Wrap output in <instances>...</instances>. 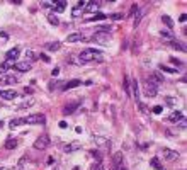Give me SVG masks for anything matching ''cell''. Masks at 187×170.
<instances>
[{
    "instance_id": "6da1fadb",
    "label": "cell",
    "mask_w": 187,
    "mask_h": 170,
    "mask_svg": "<svg viewBox=\"0 0 187 170\" xmlns=\"http://www.w3.org/2000/svg\"><path fill=\"white\" fill-rule=\"evenodd\" d=\"M80 60H82L83 63H87V61H102L104 60V56H102V53H100L99 49H83L82 53H80Z\"/></svg>"
},
{
    "instance_id": "7a4b0ae2",
    "label": "cell",
    "mask_w": 187,
    "mask_h": 170,
    "mask_svg": "<svg viewBox=\"0 0 187 170\" xmlns=\"http://www.w3.org/2000/svg\"><path fill=\"white\" fill-rule=\"evenodd\" d=\"M156 92H158L156 90V84L153 80H148V78L143 80V94H145L146 97H155Z\"/></svg>"
},
{
    "instance_id": "3957f363",
    "label": "cell",
    "mask_w": 187,
    "mask_h": 170,
    "mask_svg": "<svg viewBox=\"0 0 187 170\" xmlns=\"http://www.w3.org/2000/svg\"><path fill=\"white\" fill-rule=\"evenodd\" d=\"M112 170H128L123 153H114V157H112Z\"/></svg>"
},
{
    "instance_id": "277c9868",
    "label": "cell",
    "mask_w": 187,
    "mask_h": 170,
    "mask_svg": "<svg viewBox=\"0 0 187 170\" xmlns=\"http://www.w3.org/2000/svg\"><path fill=\"white\" fill-rule=\"evenodd\" d=\"M49 145H51V139H49V136L44 133V134H41V136L36 139V143H34V148H36V150H46Z\"/></svg>"
},
{
    "instance_id": "5b68a950",
    "label": "cell",
    "mask_w": 187,
    "mask_h": 170,
    "mask_svg": "<svg viewBox=\"0 0 187 170\" xmlns=\"http://www.w3.org/2000/svg\"><path fill=\"white\" fill-rule=\"evenodd\" d=\"M26 124H44L46 122V116L44 114H31V116L24 117Z\"/></svg>"
},
{
    "instance_id": "8992f818",
    "label": "cell",
    "mask_w": 187,
    "mask_h": 170,
    "mask_svg": "<svg viewBox=\"0 0 187 170\" xmlns=\"http://www.w3.org/2000/svg\"><path fill=\"white\" fill-rule=\"evenodd\" d=\"M87 5H88V2H85V0H83V2H78V4H77V7H73L72 16H73V17H80V16L83 14V12H85Z\"/></svg>"
},
{
    "instance_id": "52a82bcc",
    "label": "cell",
    "mask_w": 187,
    "mask_h": 170,
    "mask_svg": "<svg viewBox=\"0 0 187 170\" xmlns=\"http://www.w3.org/2000/svg\"><path fill=\"white\" fill-rule=\"evenodd\" d=\"M19 82V77L16 75H0V84L2 85H14Z\"/></svg>"
},
{
    "instance_id": "ba28073f",
    "label": "cell",
    "mask_w": 187,
    "mask_h": 170,
    "mask_svg": "<svg viewBox=\"0 0 187 170\" xmlns=\"http://www.w3.org/2000/svg\"><path fill=\"white\" fill-rule=\"evenodd\" d=\"M14 68L17 70V72H21V73H24V72H29V70L32 68V65L29 63V61H17V63H14Z\"/></svg>"
},
{
    "instance_id": "9c48e42d",
    "label": "cell",
    "mask_w": 187,
    "mask_h": 170,
    "mask_svg": "<svg viewBox=\"0 0 187 170\" xmlns=\"http://www.w3.org/2000/svg\"><path fill=\"white\" fill-rule=\"evenodd\" d=\"M19 54H21V49H19V48H12V49L7 51L5 58H7V61H12V63H14V61L19 58Z\"/></svg>"
},
{
    "instance_id": "30bf717a",
    "label": "cell",
    "mask_w": 187,
    "mask_h": 170,
    "mask_svg": "<svg viewBox=\"0 0 187 170\" xmlns=\"http://www.w3.org/2000/svg\"><path fill=\"white\" fill-rule=\"evenodd\" d=\"M82 148V143H78V141H72V143H68L63 146V151H67V153H72V151H77V150Z\"/></svg>"
},
{
    "instance_id": "8fae6325",
    "label": "cell",
    "mask_w": 187,
    "mask_h": 170,
    "mask_svg": "<svg viewBox=\"0 0 187 170\" xmlns=\"http://www.w3.org/2000/svg\"><path fill=\"white\" fill-rule=\"evenodd\" d=\"M162 153H163V157H165L167 160H170V162H174V160H177L179 157H180L177 151H174V150H168V148H163V150H162Z\"/></svg>"
},
{
    "instance_id": "7c38bea8",
    "label": "cell",
    "mask_w": 187,
    "mask_h": 170,
    "mask_svg": "<svg viewBox=\"0 0 187 170\" xmlns=\"http://www.w3.org/2000/svg\"><path fill=\"white\" fill-rule=\"evenodd\" d=\"M88 37H85L83 34H80V32H75V34H70V36L67 37V42H78V41H87Z\"/></svg>"
},
{
    "instance_id": "4fadbf2b",
    "label": "cell",
    "mask_w": 187,
    "mask_h": 170,
    "mask_svg": "<svg viewBox=\"0 0 187 170\" xmlns=\"http://www.w3.org/2000/svg\"><path fill=\"white\" fill-rule=\"evenodd\" d=\"M0 97L5 99V101H14L17 97V92L16 90H0Z\"/></svg>"
},
{
    "instance_id": "5bb4252c",
    "label": "cell",
    "mask_w": 187,
    "mask_h": 170,
    "mask_svg": "<svg viewBox=\"0 0 187 170\" xmlns=\"http://www.w3.org/2000/svg\"><path fill=\"white\" fill-rule=\"evenodd\" d=\"M109 32H99L97 31V34L92 37V39H95V41H99V42H105V41H109Z\"/></svg>"
},
{
    "instance_id": "9a60e30c",
    "label": "cell",
    "mask_w": 187,
    "mask_h": 170,
    "mask_svg": "<svg viewBox=\"0 0 187 170\" xmlns=\"http://www.w3.org/2000/svg\"><path fill=\"white\" fill-rule=\"evenodd\" d=\"M82 84V82H80V80H70V82H65V84H63V90H70V89H75V87H78V85Z\"/></svg>"
},
{
    "instance_id": "2e32d148",
    "label": "cell",
    "mask_w": 187,
    "mask_h": 170,
    "mask_svg": "<svg viewBox=\"0 0 187 170\" xmlns=\"http://www.w3.org/2000/svg\"><path fill=\"white\" fill-rule=\"evenodd\" d=\"M167 119H168V121L170 122H179V121H182V119H184V114H182L180 111H177V112H172L170 116L167 117Z\"/></svg>"
},
{
    "instance_id": "e0dca14e",
    "label": "cell",
    "mask_w": 187,
    "mask_h": 170,
    "mask_svg": "<svg viewBox=\"0 0 187 170\" xmlns=\"http://www.w3.org/2000/svg\"><path fill=\"white\" fill-rule=\"evenodd\" d=\"M143 16H145V9H138V12H136V16H135V21H133V26H135V27L140 26Z\"/></svg>"
},
{
    "instance_id": "ac0fdd59",
    "label": "cell",
    "mask_w": 187,
    "mask_h": 170,
    "mask_svg": "<svg viewBox=\"0 0 187 170\" xmlns=\"http://www.w3.org/2000/svg\"><path fill=\"white\" fill-rule=\"evenodd\" d=\"M65 7H67V2H63V0H58V2H53V10L56 12H63L65 10Z\"/></svg>"
},
{
    "instance_id": "d6986e66",
    "label": "cell",
    "mask_w": 187,
    "mask_h": 170,
    "mask_svg": "<svg viewBox=\"0 0 187 170\" xmlns=\"http://www.w3.org/2000/svg\"><path fill=\"white\" fill-rule=\"evenodd\" d=\"M14 66V63L12 61H4V63H0V75H5L9 70Z\"/></svg>"
},
{
    "instance_id": "ffe728a7",
    "label": "cell",
    "mask_w": 187,
    "mask_h": 170,
    "mask_svg": "<svg viewBox=\"0 0 187 170\" xmlns=\"http://www.w3.org/2000/svg\"><path fill=\"white\" fill-rule=\"evenodd\" d=\"M21 124H26V121H24V117H16V119H12V121L9 122V128H10V129H14V128L21 126Z\"/></svg>"
},
{
    "instance_id": "44dd1931",
    "label": "cell",
    "mask_w": 187,
    "mask_h": 170,
    "mask_svg": "<svg viewBox=\"0 0 187 170\" xmlns=\"http://www.w3.org/2000/svg\"><path fill=\"white\" fill-rule=\"evenodd\" d=\"M44 48L48 49V51H58V49L61 48V42L60 41H55V42H48Z\"/></svg>"
},
{
    "instance_id": "7402d4cb",
    "label": "cell",
    "mask_w": 187,
    "mask_h": 170,
    "mask_svg": "<svg viewBox=\"0 0 187 170\" xmlns=\"http://www.w3.org/2000/svg\"><path fill=\"white\" fill-rule=\"evenodd\" d=\"M129 89H133V94H135L136 104H138V102H141V101H140V89H138V82H136V80H133V85H131Z\"/></svg>"
},
{
    "instance_id": "603a6c76",
    "label": "cell",
    "mask_w": 187,
    "mask_h": 170,
    "mask_svg": "<svg viewBox=\"0 0 187 170\" xmlns=\"http://www.w3.org/2000/svg\"><path fill=\"white\" fill-rule=\"evenodd\" d=\"M150 165L153 167V169H156V170H165V169H163V165L160 163V160H158V157H153V158L150 160Z\"/></svg>"
},
{
    "instance_id": "cb8c5ba5",
    "label": "cell",
    "mask_w": 187,
    "mask_h": 170,
    "mask_svg": "<svg viewBox=\"0 0 187 170\" xmlns=\"http://www.w3.org/2000/svg\"><path fill=\"white\" fill-rule=\"evenodd\" d=\"M80 106V102H73V104H70V106H67V107H63V114H72L77 107Z\"/></svg>"
},
{
    "instance_id": "d4e9b609",
    "label": "cell",
    "mask_w": 187,
    "mask_h": 170,
    "mask_svg": "<svg viewBox=\"0 0 187 170\" xmlns=\"http://www.w3.org/2000/svg\"><path fill=\"white\" fill-rule=\"evenodd\" d=\"M94 141H99V145H104L107 148H111V139H105V138H100V136H92Z\"/></svg>"
},
{
    "instance_id": "484cf974",
    "label": "cell",
    "mask_w": 187,
    "mask_h": 170,
    "mask_svg": "<svg viewBox=\"0 0 187 170\" xmlns=\"http://www.w3.org/2000/svg\"><path fill=\"white\" fill-rule=\"evenodd\" d=\"M4 146H5V150H14V148L17 146V139H16V138H14V139L9 138V139L5 141V145H4Z\"/></svg>"
},
{
    "instance_id": "4316f807",
    "label": "cell",
    "mask_w": 187,
    "mask_h": 170,
    "mask_svg": "<svg viewBox=\"0 0 187 170\" xmlns=\"http://www.w3.org/2000/svg\"><path fill=\"white\" fill-rule=\"evenodd\" d=\"M104 19H107V16L105 14H95L94 17H90V19H87V22H95V21H104Z\"/></svg>"
},
{
    "instance_id": "83f0119b",
    "label": "cell",
    "mask_w": 187,
    "mask_h": 170,
    "mask_svg": "<svg viewBox=\"0 0 187 170\" xmlns=\"http://www.w3.org/2000/svg\"><path fill=\"white\" fill-rule=\"evenodd\" d=\"M160 36L163 37V39H168V41H175V36H174L170 31H162Z\"/></svg>"
},
{
    "instance_id": "f1b7e54d",
    "label": "cell",
    "mask_w": 187,
    "mask_h": 170,
    "mask_svg": "<svg viewBox=\"0 0 187 170\" xmlns=\"http://www.w3.org/2000/svg\"><path fill=\"white\" fill-rule=\"evenodd\" d=\"M158 68L162 70V72H167V73H177V68H170V66H167V65H158Z\"/></svg>"
},
{
    "instance_id": "f546056e",
    "label": "cell",
    "mask_w": 187,
    "mask_h": 170,
    "mask_svg": "<svg viewBox=\"0 0 187 170\" xmlns=\"http://www.w3.org/2000/svg\"><path fill=\"white\" fill-rule=\"evenodd\" d=\"M165 102H167V106H168V107H175V106H177V102H179V101H177L175 97H167V99H165Z\"/></svg>"
},
{
    "instance_id": "4dcf8cb0",
    "label": "cell",
    "mask_w": 187,
    "mask_h": 170,
    "mask_svg": "<svg viewBox=\"0 0 187 170\" xmlns=\"http://www.w3.org/2000/svg\"><path fill=\"white\" fill-rule=\"evenodd\" d=\"M97 7H99V2H88V5H87V9H85V10L94 12V10H97Z\"/></svg>"
},
{
    "instance_id": "1f68e13d",
    "label": "cell",
    "mask_w": 187,
    "mask_h": 170,
    "mask_svg": "<svg viewBox=\"0 0 187 170\" xmlns=\"http://www.w3.org/2000/svg\"><path fill=\"white\" fill-rule=\"evenodd\" d=\"M48 21H49V24H53V26H58V24H60V19H58L56 16H53V14L48 16Z\"/></svg>"
},
{
    "instance_id": "d6a6232c",
    "label": "cell",
    "mask_w": 187,
    "mask_h": 170,
    "mask_svg": "<svg viewBox=\"0 0 187 170\" xmlns=\"http://www.w3.org/2000/svg\"><path fill=\"white\" fill-rule=\"evenodd\" d=\"M162 21L165 22V26H167V27H170V29L174 27V21H172L168 16H163V17H162Z\"/></svg>"
},
{
    "instance_id": "836d02e7",
    "label": "cell",
    "mask_w": 187,
    "mask_h": 170,
    "mask_svg": "<svg viewBox=\"0 0 187 170\" xmlns=\"http://www.w3.org/2000/svg\"><path fill=\"white\" fill-rule=\"evenodd\" d=\"M90 155L94 157V160H97V163H100V160H102V157H100V151H95V150H92V151H90Z\"/></svg>"
},
{
    "instance_id": "e575fe53",
    "label": "cell",
    "mask_w": 187,
    "mask_h": 170,
    "mask_svg": "<svg viewBox=\"0 0 187 170\" xmlns=\"http://www.w3.org/2000/svg\"><path fill=\"white\" fill-rule=\"evenodd\" d=\"M138 107H140V111L143 112V114H146V116L150 114V111L146 109V106H145V104H143V102H138Z\"/></svg>"
},
{
    "instance_id": "d590c367",
    "label": "cell",
    "mask_w": 187,
    "mask_h": 170,
    "mask_svg": "<svg viewBox=\"0 0 187 170\" xmlns=\"http://www.w3.org/2000/svg\"><path fill=\"white\" fill-rule=\"evenodd\" d=\"M172 46H174L175 49H179V51H186V48L182 46L180 42H177V41H172Z\"/></svg>"
},
{
    "instance_id": "8d00e7d4",
    "label": "cell",
    "mask_w": 187,
    "mask_h": 170,
    "mask_svg": "<svg viewBox=\"0 0 187 170\" xmlns=\"http://www.w3.org/2000/svg\"><path fill=\"white\" fill-rule=\"evenodd\" d=\"M32 104H34V101H27V102H22V104H19V109H26V107H31Z\"/></svg>"
},
{
    "instance_id": "74e56055",
    "label": "cell",
    "mask_w": 187,
    "mask_h": 170,
    "mask_svg": "<svg viewBox=\"0 0 187 170\" xmlns=\"http://www.w3.org/2000/svg\"><path fill=\"white\" fill-rule=\"evenodd\" d=\"M26 58H27V60H36L37 54H34L32 51H29V49H27V51H26Z\"/></svg>"
},
{
    "instance_id": "f35d334b",
    "label": "cell",
    "mask_w": 187,
    "mask_h": 170,
    "mask_svg": "<svg viewBox=\"0 0 187 170\" xmlns=\"http://www.w3.org/2000/svg\"><path fill=\"white\" fill-rule=\"evenodd\" d=\"M109 19L111 21H119V19H123V14H111Z\"/></svg>"
},
{
    "instance_id": "ab89813d",
    "label": "cell",
    "mask_w": 187,
    "mask_h": 170,
    "mask_svg": "<svg viewBox=\"0 0 187 170\" xmlns=\"http://www.w3.org/2000/svg\"><path fill=\"white\" fill-rule=\"evenodd\" d=\"M124 92L129 95V80H128V77H124Z\"/></svg>"
},
{
    "instance_id": "60d3db41",
    "label": "cell",
    "mask_w": 187,
    "mask_h": 170,
    "mask_svg": "<svg viewBox=\"0 0 187 170\" xmlns=\"http://www.w3.org/2000/svg\"><path fill=\"white\" fill-rule=\"evenodd\" d=\"M153 80H155V82H163V77H162L158 72H155V73H153Z\"/></svg>"
},
{
    "instance_id": "b9f144b4",
    "label": "cell",
    "mask_w": 187,
    "mask_h": 170,
    "mask_svg": "<svg viewBox=\"0 0 187 170\" xmlns=\"http://www.w3.org/2000/svg\"><path fill=\"white\" fill-rule=\"evenodd\" d=\"M138 9H140V5H136V4H133V5H131V16H133V14H136V12H138Z\"/></svg>"
},
{
    "instance_id": "7bdbcfd3",
    "label": "cell",
    "mask_w": 187,
    "mask_h": 170,
    "mask_svg": "<svg viewBox=\"0 0 187 170\" xmlns=\"http://www.w3.org/2000/svg\"><path fill=\"white\" fill-rule=\"evenodd\" d=\"M170 61H172L174 65H175V66H182V61H180V60H177V58H170Z\"/></svg>"
},
{
    "instance_id": "ee69618b",
    "label": "cell",
    "mask_w": 187,
    "mask_h": 170,
    "mask_svg": "<svg viewBox=\"0 0 187 170\" xmlns=\"http://www.w3.org/2000/svg\"><path fill=\"white\" fill-rule=\"evenodd\" d=\"M39 58L43 60V61H46V63H49V56H48V54H44V53H41L39 54Z\"/></svg>"
},
{
    "instance_id": "f6af8a7d",
    "label": "cell",
    "mask_w": 187,
    "mask_h": 170,
    "mask_svg": "<svg viewBox=\"0 0 187 170\" xmlns=\"http://www.w3.org/2000/svg\"><path fill=\"white\" fill-rule=\"evenodd\" d=\"M162 111H163L162 106H155V107H153V112H155V114H162Z\"/></svg>"
},
{
    "instance_id": "bcb514c9",
    "label": "cell",
    "mask_w": 187,
    "mask_h": 170,
    "mask_svg": "<svg viewBox=\"0 0 187 170\" xmlns=\"http://www.w3.org/2000/svg\"><path fill=\"white\" fill-rule=\"evenodd\" d=\"M92 170H104V165H102V163H95Z\"/></svg>"
},
{
    "instance_id": "7dc6e473",
    "label": "cell",
    "mask_w": 187,
    "mask_h": 170,
    "mask_svg": "<svg viewBox=\"0 0 187 170\" xmlns=\"http://www.w3.org/2000/svg\"><path fill=\"white\" fill-rule=\"evenodd\" d=\"M58 73H60V68H55V70L51 72V75H53V77H58Z\"/></svg>"
},
{
    "instance_id": "c3c4849f",
    "label": "cell",
    "mask_w": 187,
    "mask_h": 170,
    "mask_svg": "<svg viewBox=\"0 0 187 170\" xmlns=\"http://www.w3.org/2000/svg\"><path fill=\"white\" fill-rule=\"evenodd\" d=\"M186 19H187V16H186V14H182V16H180V19H179V21H180V22H186Z\"/></svg>"
},
{
    "instance_id": "681fc988",
    "label": "cell",
    "mask_w": 187,
    "mask_h": 170,
    "mask_svg": "<svg viewBox=\"0 0 187 170\" xmlns=\"http://www.w3.org/2000/svg\"><path fill=\"white\" fill-rule=\"evenodd\" d=\"M0 36H2V39H9V36H7V32H0Z\"/></svg>"
},
{
    "instance_id": "f907efd6",
    "label": "cell",
    "mask_w": 187,
    "mask_h": 170,
    "mask_svg": "<svg viewBox=\"0 0 187 170\" xmlns=\"http://www.w3.org/2000/svg\"><path fill=\"white\" fill-rule=\"evenodd\" d=\"M24 92H26V94H31L32 89H31V87H26V89H24Z\"/></svg>"
},
{
    "instance_id": "816d5d0a",
    "label": "cell",
    "mask_w": 187,
    "mask_h": 170,
    "mask_svg": "<svg viewBox=\"0 0 187 170\" xmlns=\"http://www.w3.org/2000/svg\"><path fill=\"white\" fill-rule=\"evenodd\" d=\"M60 128H67V121H60Z\"/></svg>"
},
{
    "instance_id": "f5cc1de1",
    "label": "cell",
    "mask_w": 187,
    "mask_h": 170,
    "mask_svg": "<svg viewBox=\"0 0 187 170\" xmlns=\"http://www.w3.org/2000/svg\"><path fill=\"white\" fill-rule=\"evenodd\" d=\"M2 126H4V121H2V119H0V129H2Z\"/></svg>"
},
{
    "instance_id": "db71d44e",
    "label": "cell",
    "mask_w": 187,
    "mask_h": 170,
    "mask_svg": "<svg viewBox=\"0 0 187 170\" xmlns=\"http://www.w3.org/2000/svg\"><path fill=\"white\" fill-rule=\"evenodd\" d=\"M73 170H80V169H78V167H75V169H73Z\"/></svg>"
},
{
    "instance_id": "11a10c76",
    "label": "cell",
    "mask_w": 187,
    "mask_h": 170,
    "mask_svg": "<svg viewBox=\"0 0 187 170\" xmlns=\"http://www.w3.org/2000/svg\"><path fill=\"white\" fill-rule=\"evenodd\" d=\"M0 170H4V167H2V165H0Z\"/></svg>"
}]
</instances>
